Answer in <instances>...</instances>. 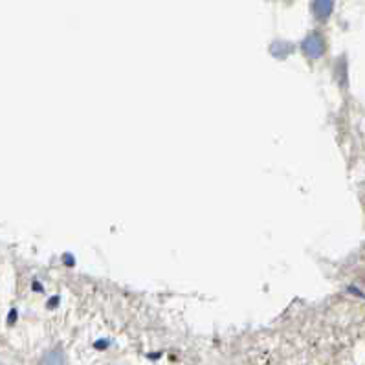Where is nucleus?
Instances as JSON below:
<instances>
[{"label": "nucleus", "mask_w": 365, "mask_h": 365, "mask_svg": "<svg viewBox=\"0 0 365 365\" xmlns=\"http://www.w3.org/2000/svg\"><path fill=\"white\" fill-rule=\"evenodd\" d=\"M303 50H305V54L312 59H320L325 52V41L320 34H312L308 35L305 43H303Z\"/></svg>", "instance_id": "f257e3e1"}, {"label": "nucleus", "mask_w": 365, "mask_h": 365, "mask_svg": "<svg viewBox=\"0 0 365 365\" xmlns=\"http://www.w3.org/2000/svg\"><path fill=\"white\" fill-rule=\"evenodd\" d=\"M39 365H66V358H64L63 351L54 349V351H48L41 358Z\"/></svg>", "instance_id": "f03ea898"}, {"label": "nucleus", "mask_w": 365, "mask_h": 365, "mask_svg": "<svg viewBox=\"0 0 365 365\" xmlns=\"http://www.w3.org/2000/svg\"><path fill=\"white\" fill-rule=\"evenodd\" d=\"M312 8H314V13H316L317 19H327L329 15H331L332 8H334V4L332 2H329V0H322V2H314L312 4Z\"/></svg>", "instance_id": "7ed1b4c3"}, {"label": "nucleus", "mask_w": 365, "mask_h": 365, "mask_svg": "<svg viewBox=\"0 0 365 365\" xmlns=\"http://www.w3.org/2000/svg\"><path fill=\"white\" fill-rule=\"evenodd\" d=\"M0 365H6V364H0Z\"/></svg>", "instance_id": "20e7f679"}]
</instances>
